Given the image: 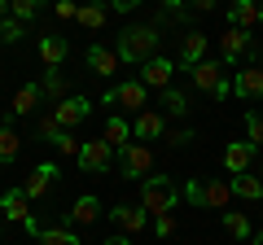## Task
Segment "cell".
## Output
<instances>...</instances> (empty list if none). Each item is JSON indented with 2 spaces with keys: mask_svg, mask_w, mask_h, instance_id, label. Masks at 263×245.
Here are the masks:
<instances>
[{
  "mask_svg": "<svg viewBox=\"0 0 263 245\" xmlns=\"http://www.w3.org/2000/svg\"><path fill=\"white\" fill-rule=\"evenodd\" d=\"M228 189L237 193V197H246V201H259L263 197V184H259V175H233V184H228Z\"/></svg>",
  "mask_w": 263,
  "mask_h": 245,
  "instance_id": "cell-24",
  "label": "cell"
},
{
  "mask_svg": "<svg viewBox=\"0 0 263 245\" xmlns=\"http://www.w3.org/2000/svg\"><path fill=\"white\" fill-rule=\"evenodd\" d=\"M0 18H9V0H0Z\"/></svg>",
  "mask_w": 263,
  "mask_h": 245,
  "instance_id": "cell-43",
  "label": "cell"
},
{
  "mask_svg": "<svg viewBox=\"0 0 263 245\" xmlns=\"http://www.w3.org/2000/svg\"><path fill=\"white\" fill-rule=\"evenodd\" d=\"M246 53H250V35H246L241 27H228L224 35H219V57H224V62H241Z\"/></svg>",
  "mask_w": 263,
  "mask_h": 245,
  "instance_id": "cell-11",
  "label": "cell"
},
{
  "mask_svg": "<svg viewBox=\"0 0 263 245\" xmlns=\"http://www.w3.org/2000/svg\"><path fill=\"white\" fill-rule=\"evenodd\" d=\"M40 136H48V140H57V136H62V127H57L53 114H44V118H40Z\"/></svg>",
  "mask_w": 263,
  "mask_h": 245,
  "instance_id": "cell-35",
  "label": "cell"
},
{
  "mask_svg": "<svg viewBox=\"0 0 263 245\" xmlns=\"http://www.w3.org/2000/svg\"><path fill=\"white\" fill-rule=\"evenodd\" d=\"M88 114H92V105H88L84 96H62V101H57V110H53V118H57V127L66 132V127H79Z\"/></svg>",
  "mask_w": 263,
  "mask_h": 245,
  "instance_id": "cell-9",
  "label": "cell"
},
{
  "mask_svg": "<svg viewBox=\"0 0 263 245\" xmlns=\"http://www.w3.org/2000/svg\"><path fill=\"white\" fill-rule=\"evenodd\" d=\"M171 75H176V62H167V57L141 62V84L145 88H171Z\"/></svg>",
  "mask_w": 263,
  "mask_h": 245,
  "instance_id": "cell-10",
  "label": "cell"
},
{
  "mask_svg": "<svg viewBox=\"0 0 263 245\" xmlns=\"http://www.w3.org/2000/svg\"><path fill=\"white\" fill-rule=\"evenodd\" d=\"M66 219H70L75 228H88V223H97V219H101V201H97V197H79L75 206L66 210Z\"/></svg>",
  "mask_w": 263,
  "mask_h": 245,
  "instance_id": "cell-18",
  "label": "cell"
},
{
  "mask_svg": "<svg viewBox=\"0 0 263 245\" xmlns=\"http://www.w3.org/2000/svg\"><path fill=\"white\" fill-rule=\"evenodd\" d=\"M259 184H263V175H259Z\"/></svg>",
  "mask_w": 263,
  "mask_h": 245,
  "instance_id": "cell-47",
  "label": "cell"
},
{
  "mask_svg": "<svg viewBox=\"0 0 263 245\" xmlns=\"http://www.w3.org/2000/svg\"><path fill=\"white\" fill-rule=\"evenodd\" d=\"M105 105H119V110H136V114H141L145 105H149V92H145L141 79H132V84H114L110 92H105Z\"/></svg>",
  "mask_w": 263,
  "mask_h": 245,
  "instance_id": "cell-6",
  "label": "cell"
},
{
  "mask_svg": "<svg viewBox=\"0 0 263 245\" xmlns=\"http://www.w3.org/2000/svg\"><path fill=\"white\" fill-rule=\"evenodd\" d=\"M119 167H123V175L127 179H145L154 171V153H149V145H123L119 149Z\"/></svg>",
  "mask_w": 263,
  "mask_h": 245,
  "instance_id": "cell-4",
  "label": "cell"
},
{
  "mask_svg": "<svg viewBox=\"0 0 263 245\" xmlns=\"http://www.w3.org/2000/svg\"><path fill=\"white\" fill-rule=\"evenodd\" d=\"M40 13V0H9V18L13 22H27Z\"/></svg>",
  "mask_w": 263,
  "mask_h": 245,
  "instance_id": "cell-29",
  "label": "cell"
},
{
  "mask_svg": "<svg viewBox=\"0 0 263 245\" xmlns=\"http://www.w3.org/2000/svg\"><path fill=\"white\" fill-rule=\"evenodd\" d=\"M75 13H79L75 0H57V18H75Z\"/></svg>",
  "mask_w": 263,
  "mask_h": 245,
  "instance_id": "cell-39",
  "label": "cell"
},
{
  "mask_svg": "<svg viewBox=\"0 0 263 245\" xmlns=\"http://www.w3.org/2000/svg\"><path fill=\"white\" fill-rule=\"evenodd\" d=\"M18 132H13V127H0V167H5V162H13L18 158Z\"/></svg>",
  "mask_w": 263,
  "mask_h": 245,
  "instance_id": "cell-28",
  "label": "cell"
},
{
  "mask_svg": "<svg viewBox=\"0 0 263 245\" xmlns=\"http://www.w3.org/2000/svg\"><path fill=\"white\" fill-rule=\"evenodd\" d=\"M110 219H114V228H119L123 236H132V232H141V228L149 223V215H145L141 206H114V210H110Z\"/></svg>",
  "mask_w": 263,
  "mask_h": 245,
  "instance_id": "cell-12",
  "label": "cell"
},
{
  "mask_svg": "<svg viewBox=\"0 0 263 245\" xmlns=\"http://www.w3.org/2000/svg\"><path fill=\"white\" fill-rule=\"evenodd\" d=\"M114 66H119V53H114V48H105V44H92V48H88V70H92V75L110 79Z\"/></svg>",
  "mask_w": 263,
  "mask_h": 245,
  "instance_id": "cell-13",
  "label": "cell"
},
{
  "mask_svg": "<svg viewBox=\"0 0 263 245\" xmlns=\"http://www.w3.org/2000/svg\"><path fill=\"white\" fill-rule=\"evenodd\" d=\"M184 197L193 201V206H211V210H224L228 206V197H233V189H228L224 179H189L184 184Z\"/></svg>",
  "mask_w": 263,
  "mask_h": 245,
  "instance_id": "cell-3",
  "label": "cell"
},
{
  "mask_svg": "<svg viewBox=\"0 0 263 245\" xmlns=\"http://www.w3.org/2000/svg\"><path fill=\"white\" fill-rule=\"evenodd\" d=\"M254 66H259V70H263V48H259V62H254Z\"/></svg>",
  "mask_w": 263,
  "mask_h": 245,
  "instance_id": "cell-44",
  "label": "cell"
},
{
  "mask_svg": "<svg viewBox=\"0 0 263 245\" xmlns=\"http://www.w3.org/2000/svg\"><path fill=\"white\" fill-rule=\"evenodd\" d=\"M237 92L241 96H263V70L259 66H250V70H237Z\"/></svg>",
  "mask_w": 263,
  "mask_h": 245,
  "instance_id": "cell-22",
  "label": "cell"
},
{
  "mask_svg": "<svg viewBox=\"0 0 263 245\" xmlns=\"http://www.w3.org/2000/svg\"><path fill=\"white\" fill-rule=\"evenodd\" d=\"M254 245H263V232H259V236H254Z\"/></svg>",
  "mask_w": 263,
  "mask_h": 245,
  "instance_id": "cell-45",
  "label": "cell"
},
{
  "mask_svg": "<svg viewBox=\"0 0 263 245\" xmlns=\"http://www.w3.org/2000/svg\"><path fill=\"white\" fill-rule=\"evenodd\" d=\"M105 245H132V241H127V236H110V241H105Z\"/></svg>",
  "mask_w": 263,
  "mask_h": 245,
  "instance_id": "cell-41",
  "label": "cell"
},
{
  "mask_svg": "<svg viewBox=\"0 0 263 245\" xmlns=\"http://www.w3.org/2000/svg\"><path fill=\"white\" fill-rule=\"evenodd\" d=\"M27 201H31V197H27L22 189H9L5 197H0V215H9L13 223H22L31 236H40V223H35V215H31V206H27Z\"/></svg>",
  "mask_w": 263,
  "mask_h": 245,
  "instance_id": "cell-5",
  "label": "cell"
},
{
  "mask_svg": "<svg viewBox=\"0 0 263 245\" xmlns=\"http://www.w3.org/2000/svg\"><path fill=\"white\" fill-rule=\"evenodd\" d=\"M162 110H167L171 118H184L189 114V96L180 92V88H162Z\"/></svg>",
  "mask_w": 263,
  "mask_h": 245,
  "instance_id": "cell-26",
  "label": "cell"
},
{
  "mask_svg": "<svg viewBox=\"0 0 263 245\" xmlns=\"http://www.w3.org/2000/svg\"><path fill=\"white\" fill-rule=\"evenodd\" d=\"M79 167L92 171V175H101V171L114 167V149L105 140H84V145H79Z\"/></svg>",
  "mask_w": 263,
  "mask_h": 245,
  "instance_id": "cell-7",
  "label": "cell"
},
{
  "mask_svg": "<svg viewBox=\"0 0 263 245\" xmlns=\"http://www.w3.org/2000/svg\"><path fill=\"white\" fill-rule=\"evenodd\" d=\"M40 245H79V232H70V228H40Z\"/></svg>",
  "mask_w": 263,
  "mask_h": 245,
  "instance_id": "cell-27",
  "label": "cell"
},
{
  "mask_svg": "<svg viewBox=\"0 0 263 245\" xmlns=\"http://www.w3.org/2000/svg\"><path fill=\"white\" fill-rule=\"evenodd\" d=\"M66 53H70V48H66V39H62V35H40V62H44L48 70L62 66Z\"/></svg>",
  "mask_w": 263,
  "mask_h": 245,
  "instance_id": "cell-17",
  "label": "cell"
},
{
  "mask_svg": "<svg viewBox=\"0 0 263 245\" xmlns=\"http://www.w3.org/2000/svg\"><path fill=\"white\" fill-rule=\"evenodd\" d=\"M167 140L180 149V145H189V140H193V132H189V127H176V132H167Z\"/></svg>",
  "mask_w": 263,
  "mask_h": 245,
  "instance_id": "cell-38",
  "label": "cell"
},
{
  "mask_svg": "<svg viewBox=\"0 0 263 245\" xmlns=\"http://www.w3.org/2000/svg\"><path fill=\"white\" fill-rule=\"evenodd\" d=\"M180 201V184L167 175H149L141 184V210L145 215H171V206Z\"/></svg>",
  "mask_w": 263,
  "mask_h": 245,
  "instance_id": "cell-2",
  "label": "cell"
},
{
  "mask_svg": "<svg viewBox=\"0 0 263 245\" xmlns=\"http://www.w3.org/2000/svg\"><path fill=\"white\" fill-rule=\"evenodd\" d=\"M228 18H233V27L250 31V27H259V22H263V5H254V0H233Z\"/></svg>",
  "mask_w": 263,
  "mask_h": 245,
  "instance_id": "cell-14",
  "label": "cell"
},
{
  "mask_svg": "<svg viewBox=\"0 0 263 245\" xmlns=\"http://www.w3.org/2000/svg\"><path fill=\"white\" fill-rule=\"evenodd\" d=\"M254 5H263V0H254Z\"/></svg>",
  "mask_w": 263,
  "mask_h": 245,
  "instance_id": "cell-46",
  "label": "cell"
},
{
  "mask_svg": "<svg viewBox=\"0 0 263 245\" xmlns=\"http://www.w3.org/2000/svg\"><path fill=\"white\" fill-rule=\"evenodd\" d=\"M53 145H57V153H62V158H79V145H84V140H79V136H70V132H62Z\"/></svg>",
  "mask_w": 263,
  "mask_h": 245,
  "instance_id": "cell-32",
  "label": "cell"
},
{
  "mask_svg": "<svg viewBox=\"0 0 263 245\" xmlns=\"http://www.w3.org/2000/svg\"><path fill=\"white\" fill-rule=\"evenodd\" d=\"M35 105H40V84H22L18 92H13V105H9V110H13V114H31Z\"/></svg>",
  "mask_w": 263,
  "mask_h": 245,
  "instance_id": "cell-25",
  "label": "cell"
},
{
  "mask_svg": "<svg viewBox=\"0 0 263 245\" xmlns=\"http://www.w3.org/2000/svg\"><path fill=\"white\" fill-rule=\"evenodd\" d=\"M101 5H105V9H114V13H132L141 0H101Z\"/></svg>",
  "mask_w": 263,
  "mask_h": 245,
  "instance_id": "cell-37",
  "label": "cell"
},
{
  "mask_svg": "<svg viewBox=\"0 0 263 245\" xmlns=\"http://www.w3.org/2000/svg\"><path fill=\"white\" fill-rule=\"evenodd\" d=\"M246 136H250L254 149L263 145V114H246Z\"/></svg>",
  "mask_w": 263,
  "mask_h": 245,
  "instance_id": "cell-34",
  "label": "cell"
},
{
  "mask_svg": "<svg viewBox=\"0 0 263 245\" xmlns=\"http://www.w3.org/2000/svg\"><path fill=\"white\" fill-rule=\"evenodd\" d=\"M132 132L141 136V140H154V136L167 132V122H162V114H158V110H141V114H136V127H132Z\"/></svg>",
  "mask_w": 263,
  "mask_h": 245,
  "instance_id": "cell-19",
  "label": "cell"
},
{
  "mask_svg": "<svg viewBox=\"0 0 263 245\" xmlns=\"http://www.w3.org/2000/svg\"><path fill=\"white\" fill-rule=\"evenodd\" d=\"M193 9H202V13H206V9H215V0H193Z\"/></svg>",
  "mask_w": 263,
  "mask_h": 245,
  "instance_id": "cell-40",
  "label": "cell"
},
{
  "mask_svg": "<svg viewBox=\"0 0 263 245\" xmlns=\"http://www.w3.org/2000/svg\"><path fill=\"white\" fill-rule=\"evenodd\" d=\"M224 228L233 236H250V219H246L241 210H224Z\"/></svg>",
  "mask_w": 263,
  "mask_h": 245,
  "instance_id": "cell-30",
  "label": "cell"
},
{
  "mask_svg": "<svg viewBox=\"0 0 263 245\" xmlns=\"http://www.w3.org/2000/svg\"><path fill=\"white\" fill-rule=\"evenodd\" d=\"M158 27H149V22H136V27H127L119 35V62H149V57H158Z\"/></svg>",
  "mask_w": 263,
  "mask_h": 245,
  "instance_id": "cell-1",
  "label": "cell"
},
{
  "mask_svg": "<svg viewBox=\"0 0 263 245\" xmlns=\"http://www.w3.org/2000/svg\"><path fill=\"white\" fill-rule=\"evenodd\" d=\"M127 136H132V127L119 118V114H110V118H105V136H101V140L110 145V149H123V145H127Z\"/></svg>",
  "mask_w": 263,
  "mask_h": 245,
  "instance_id": "cell-23",
  "label": "cell"
},
{
  "mask_svg": "<svg viewBox=\"0 0 263 245\" xmlns=\"http://www.w3.org/2000/svg\"><path fill=\"white\" fill-rule=\"evenodd\" d=\"M53 179H57V167H48V162H44V167L31 171V179H27V189H22V193H27V197H44V193L53 189Z\"/></svg>",
  "mask_w": 263,
  "mask_h": 245,
  "instance_id": "cell-20",
  "label": "cell"
},
{
  "mask_svg": "<svg viewBox=\"0 0 263 245\" xmlns=\"http://www.w3.org/2000/svg\"><path fill=\"white\" fill-rule=\"evenodd\" d=\"M202 53H206V35L202 31H184L180 35V66H197Z\"/></svg>",
  "mask_w": 263,
  "mask_h": 245,
  "instance_id": "cell-15",
  "label": "cell"
},
{
  "mask_svg": "<svg viewBox=\"0 0 263 245\" xmlns=\"http://www.w3.org/2000/svg\"><path fill=\"white\" fill-rule=\"evenodd\" d=\"M40 96H57V101H62V96H66V79L57 75V70H48L44 84H40Z\"/></svg>",
  "mask_w": 263,
  "mask_h": 245,
  "instance_id": "cell-31",
  "label": "cell"
},
{
  "mask_svg": "<svg viewBox=\"0 0 263 245\" xmlns=\"http://www.w3.org/2000/svg\"><path fill=\"white\" fill-rule=\"evenodd\" d=\"M105 18H110V9H105L101 0H97V5H79V13H75V22H79V27H88V31H101Z\"/></svg>",
  "mask_w": 263,
  "mask_h": 245,
  "instance_id": "cell-21",
  "label": "cell"
},
{
  "mask_svg": "<svg viewBox=\"0 0 263 245\" xmlns=\"http://www.w3.org/2000/svg\"><path fill=\"white\" fill-rule=\"evenodd\" d=\"M22 35H27V31H22V22H13V18H0V39H5V44H18Z\"/></svg>",
  "mask_w": 263,
  "mask_h": 245,
  "instance_id": "cell-33",
  "label": "cell"
},
{
  "mask_svg": "<svg viewBox=\"0 0 263 245\" xmlns=\"http://www.w3.org/2000/svg\"><path fill=\"white\" fill-rule=\"evenodd\" d=\"M162 5H167V9H171V13H176V9H180V5H184V0H162Z\"/></svg>",
  "mask_w": 263,
  "mask_h": 245,
  "instance_id": "cell-42",
  "label": "cell"
},
{
  "mask_svg": "<svg viewBox=\"0 0 263 245\" xmlns=\"http://www.w3.org/2000/svg\"><path fill=\"white\" fill-rule=\"evenodd\" d=\"M154 232H158V236H171V232H176V219H171V215H154Z\"/></svg>",
  "mask_w": 263,
  "mask_h": 245,
  "instance_id": "cell-36",
  "label": "cell"
},
{
  "mask_svg": "<svg viewBox=\"0 0 263 245\" xmlns=\"http://www.w3.org/2000/svg\"><path fill=\"white\" fill-rule=\"evenodd\" d=\"M193 84L202 88V92H211V96H228V79H224V70H219V62H197Z\"/></svg>",
  "mask_w": 263,
  "mask_h": 245,
  "instance_id": "cell-8",
  "label": "cell"
},
{
  "mask_svg": "<svg viewBox=\"0 0 263 245\" xmlns=\"http://www.w3.org/2000/svg\"><path fill=\"white\" fill-rule=\"evenodd\" d=\"M250 162H254V145L250 140H237V145H228V149H224V167L233 171V175L250 171Z\"/></svg>",
  "mask_w": 263,
  "mask_h": 245,
  "instance_id": "cell-16",
  "label": "cell"
}]
</instances>
